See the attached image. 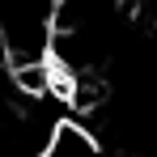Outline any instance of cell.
I'll return each instance as SVG.
<instances>
[{
	"label": "cell",
	"instance_id": "1",
	"mask_svg": "<svg viewBox=\"0 0 157 157\" xmlns=\"http://www.w3.org/2000/svg\"><path fill=\"white\" fill-rule=\"evenodd\" d=\"M55 4L59 0H0V55L13 72L51 64Z\"/></svg>",
	"mask_w": 157,
	"mask_h": 157
}]
</instances>
